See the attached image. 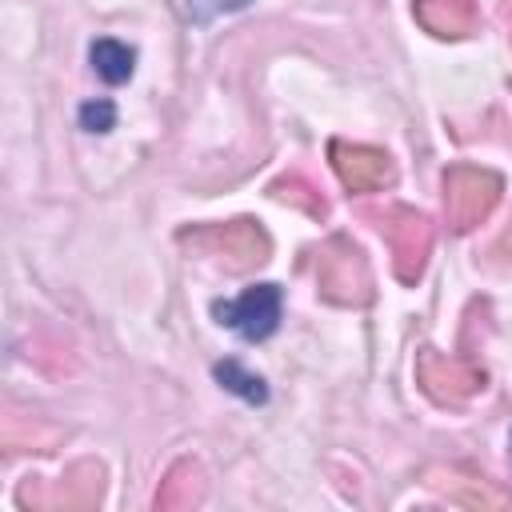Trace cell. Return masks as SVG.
<instances>
[{
    "label": "cell",
    "mask_w": 512,
    "mask_h": 512,
    "mask_svg": "<svg viewBox=\"0 0 512 512\" xmlns=\"http://www.w3.org/2000/svg\"><path fill=\"white\" fill-rule=\"evenodd\" d=\"M428 488H436V492H444L448 500L468 504V508H500V504H504V492L492 488L484 476H460V472L436 468V472H428Z\"/></svg>",
    "instance_id": "obj_11"
},
{
    "label": "cell",
    "mask_w": 512,
    "mask_h": 512,
    "mask_svg": "<svg viewBox=\"0 0 512 512\" xmlns=\"http://www.w3.org/2000/svg\"><path fill=\"white\" fill-rule=\"evenodd\" d=\"M252 0H184V16L192 20V24H208V20H216V16H224V12H240V8H248Z\"/></svg>",
    "instance_id": "obj_15"
},
{
    "label": "cell",
    "mask_w": 512,
    "mask_h": 512,
    "mask_svg": "<svg viewBox=\"0 0 512 512\" xmlns=\"http://www.w3.org/2000/svg\"><path fill=\"white\" fill-rule=\"evenodd\" d=\"M280 204H292V208H304L308 216H328V200L320 196V188L312 184V180H304V176H280V180H272V188H268Z\"/></svg>",
    "instance_id": "obj_13"
},
{
    "label": "cell",
    "mask_w": 512,
    "mask_h": 512,
    "mask_svg": "<svg viewBox=\"0 0 512 512\" xmlns=\"http://www.w3.org/2000/svg\"><path fill=\"white\" fill-rule=\"evenodd\" d=\"M328 160H332V168H336V176H340V184L348 192H380L396 176L392 156L384 148H372V144L332 140L328 144Z\"/></svg>",
    "instance_id": "obj_8"
},
{
    "label": "cell",
    "mask_w": 512,
    "mask_h": 512,
    "mask_svg": "<svg viewBox=\"0 0 512 512\" xmlns=\"http://www.w3.org/2000/svg\"><path fill=\"white\" fill-rule=\"evenodd\" d=\"M412 16L424 32L440 40H460L476 28V4L472 0H416Z\"/></svg>",
    "instance_id": "obj_9"
},
{
    "label": "cell",
    "mask_w": 512,
    "mask_h": 512,
    "mask_svg": "<svg viewBox=\"0 0 512 512\" xmlns=\"http://www.w3.org/2000/svg\"><path fill=\"white\" fill-rule=\"evenodd\" d=\"M504 12H508V16H512V0H504Z\"/></svg>",
    "instance_id": "obj_17"
},
{
    "label": "cell",
    "mask_w": 512,
    "mask_h": 512,
    "mask_svg": "<svg viewBox=\"0 0 512 512\" xmlns=\"http://www.w3.org/2000/svg\"><path fill=\"white\" fill-rule=\"evenodd\" d=\"M368 220L388 240L396 280L400 284H416L424 276V264H428V252H432V220L420 216L416 208H404V204L368 212Z\"/></svg>",
    "instance_id": "obj_3"
},
{
    "label": "cell",
    "mask_w": 512,
    "mask_h": 512,
    "mask_svg": "<svg viewBox=\"0 0 512 512\" xmlns=\"http://www.w3.org/2000/svg\"><path fill=\"white\" fill-rule=\"evenodd\" d=\"M416 384L436 404H464L484 392L488 376L468 356H444L436 348H420L416 352Z\"/></svg>",
    "instance_id": "obj_6"
},
{
    "label": "cell",
    "mask_w": 512,
    "mask_h": 512,
    "mask_svg": "<svg viewBox=\"0 0 512 512\" xmlns=\"http://www.w3.org/2000/svg\"><path fill=\"white\" fill-rule=\"evenodd\" d=\"M176 240L200 256H216L228 264V272H252L268 260L272 252V240L268 232L260 228V220H224V224H192V228H180Z\"/></svg>",
    "instance_id": "obj_1"
},
{
    "label": "cell",
    "mask_w": 512,
    "mask_h": 512,
    "mask_svg": "<svg viewBox=\"0 0 512 512\" xmlns=\"http://www.w3.org/2000/svg\"><path fill=\"white\" fill-rule=\"evenodd\" d=\"M216 380L224 384V388H232V392H240L244 400H268V388H264V380L260 376H252V372H244L236 360H224V364H216Z\"/></svg>",
    "instance_id": "obj_14"
},
{
    "label": "cell",
    "mask_w": 512,
    "mask_h": 512,
    "mask_svg": "<svg viewBox=\"0 0 512 512\" xmlns=\"http://www.w3.org/2000/svg\"><path fill=\"white\" fill-rule=\"evenodd\" d=\"M200 500H204V468L196 460H176L156 488V508L180 512V508H192Z\"/></svg>",
    "instance_id": "obj_10"
},
{
    "label": "cell",
    "mask_w": 512,
    "mask_h": 512,
    "mask_svg": "<svg viewBox=\"0 0 512 512\" xmlns=\"http://www.w3.org/2000/svg\"><path fill=\"white\" fill-rule=\"evenodd\" d=\"M212 316L240 332L244 340H268L280 324V288L276 284H256L248 292H240L236 300H216Z\"/></svg>",
    "instance_id": "obj_7"
},
{
    "label": "cell",
    "mask_w": 512,
    "mask_h": 512,
    "mask_svg": "<svg viewBox=\"0 0 512 512\" xmlns=\"http://www.w3.org/2000/svg\"><path fill=\"white\" fill-rule=\"evenodd\" d=\"M88 60H92V68H96V76H100L104 84H124V80L132 76V68H136V48L124 44V40L100 36V40H92Z\"/></svg>",
    "instance_id": "obj_12"
},
{
    "label": "cell",
    "mask_w": 512,
    "mask_h": 512,
    "mask_svg": "<svg viewBox=\"0 0 512 512\" xmlns=\"http://www.w3.org/2000/svg\"><path fill=\"white\" fill-rule=\"evenodd\" d=\"M440 188H444V216L456 232H472L476 224H484L504 196V180L492 168H476V164H452Z\"/></svg>",
    "instance_id": "obj_4"
},
{
    "label": "cell",
    "mask_w": 512,
    "mask_h": 512,
    "mask_svg": "<svg viewBox=\"0 0 512 512\" xmlns=\"http://www.w3.org/2000/svg\"><path fill=\"white\" fill-rule=\"evenodd\" d=\"M116 124V104L112 100H88L84 108H80V128H88V132H108Z\"/></svg>",
    "instance_id": "obj_16"
},
{
    "label": "cell",
    "mask_w": 512,
    "mask_h": 512,
    "mask_svg": "<svg viewBox=\"0 0 512 512\" xmlns=\"http://www.w3.org/2000/svg\"><path fill=\"white\" fill-rule=\"evenodd\" d=\"M104 496V468L96 460H80L72 464L60 480L44 484L36 476H28L16 492L20 508H56V512H88L96 508Z\"/></svg>",
    "instance_id": "obj_5"
},
{
    "label": "cell",
    "mask_w": 512,
    "mask_h": 512,
    "mask_svg": "<svg viewBox=\"0 0 512 512\" xmlns=\"http://www.w3.org/2000/svg\"><path fill=\"white\" fill-rule=\"evenodd\" d=\"M316 292L336 308H360L372 300V268L360 244L332 236L316 248Z\"/></svg>",
    "instance_id": "obj_2"
}]
</instances>
